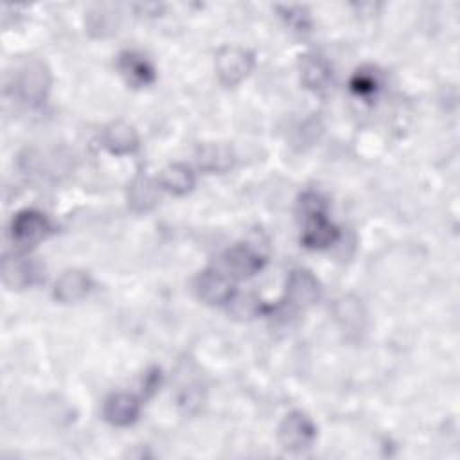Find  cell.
Here are the masks:
<instances>
[{
  "label": "cell",
  "mask_w": 460,
  "mask_h": 460,
  "mask_svg": "<svg viewBox=\"0 0 460 460\" xmlns=\"http://www.w3.org/2000/svg\"><path fill=\"white\" fill-rule=\"evenodd\" d=\"M14 93L27 104H41L50 90V74L41 61L25 63L13 77Z\"/></svg>",
  "instance_id": "cell-1"
},
{
  "label": "cell",
  "mask_w": 460,
  "mask_h": 460,
  "mask_svg": "<svg viewBox=\"0 0 460 460\" xmlns=\"http://www.w3.org/2000/svg\"><path fill=\"white\" fill-rule=\"evenodd\" d=\"M277 438L284 451L302 453L313 446L316 438V426L307 413L295 410L282 419Z\"/></svg>",
  "instance_id": "cell-2"
},
{
  "label": "cell",
  "mask_w": 460,
  "mask_h": 460,
  "mask_svg": "<svg viewBox=\"0 0 460 460\" xmlns=\"http://www.w3.org/2000/svg\"><path fill=\"white\" fill-rule=\"evenodd\" d=\"M52 223L43 212L25 208L13 217L9 232L13 243L18 246L20 252H23L47 239L52 234Z\"/></svg>",
  "instance_id": "cell-3"
},
{
  "label": "cell",
  "mask_w": 460,
  "mask_h": 460,
  "mask_svg": "<svg viewBox=\"0 0 460 460\" xmlns=\"http://www.w3.org/2000/svg\"><path fill=\"white\" fill-rule=\"evenodd\" d=\"M253 54L241 47H225L216 56V74L225 86L239 84L253 68Z\"/></svg>",
  "instance_id": "cell-4"
},
{
  "label": "cell",
  "mask_w": 460,
  "mask_h": 460,
  "mask_svg": "<svg viewBox=\"0 0 460 460\" xmlns=\"http://www.w3.org/2000/svg\"><path fill=\"white\" fill-rule=\"evenodd\" d=\"M322 296V286L309 270H293L286 280L284 304L291 309H305L318 302Z\"/></svg>",
  "instance_id": "cell-5"
},
{
  "label": "cell",
  "mask_w": 460,
  "mask_h": 460,
  "mask_svg": "<svg viewBox=\"0 0 460 460\" xmlns=\"http://www.w3.org/2000/svg\"><path fill=\"white\" fill-rule=\"evenodd\" d=\"M264 255L250 244H235L223 253V271L232 280L250 279L257 275L264 266Z\"/></svg>",
  "instance_id": "cell-6"
},
{
  "label": "cell",
  "mask_w": 460,
  "mask_h": 460,
  "mask_svg": "<svg viewBox=\"0 0 460 460\" xmlns=\"http://www.w3.org/2000/svg\"><path fill=\"white\" fill-rule=\"evenodd\" d=\"M194 291L201 302L210 305L226 304L235 293L232 279L223 270L216 268H207L196 275Z\"/></svg>",
  "instance_id": "cell-7"
},
{
  "label": "cell",
  "mask_w": 460,
  "mask_h": 460,
  "mask_svg": "<svg viewBox=\"0 0 460 460\" xmlns=\"http://www.w3.org/2000/svg\"><path fill=\"white\" fill-rule=\"evenodd\" d=\"M140 399L128 392L111 394L102 404V417L108 424L117 428H126L137 422L140 415Z\"/></svg>",
  "instance_id": "cell-8"
},
{
  "label": "cell",
  "mask_w": 460,
  "mask_h": 460,
  "mask_svg": "<svg viewBox=\"0 0 460 460\" xmlns=\"http://www.w3.org/2000/svg\"><path fill=\"white\" fill-rule=\"evenodd\" d=\"M117 68L133 88H142L155 81V66L137 50H122L117 58Z\"/></svg>",
  "instance_id": "cell-9"
},
{
  "label": "cell",
  "mask_w": 460,
  "mask_h": 460,
  "mask_svg": "<svg viewBox=\"0 0 460 460\" xmlns=\"http://www.w3.org/2000/svg\"><path fill=\"white\" fill-rule=\"evenodd\" d=\"M40 273H41V268L31 257L16 253L4 259L2 277H4V284L11 289H22V288L32 286L34 282H38Z\"/></svg>",
  "instance_id": "cell-10"
},
{
  "label": "cell",
  "mask_w": 460,
  "mask_h": 460,
  "mask_svg": "<svg viewBox=\"0 0 460 460\" xmlns=\"http://www.w3.org/2000/svg\"><path fill=\"white\" fill-rule=\"evenodd\" d=\"M102 146L117 156L131 155L138 149V133L137 129L124 120H113L108 126H104L101 135Z\"/></svg>",
  "instance_id": "cell-11"
},
{
  "label": "cell",
  "mask_w": 460,
  "mask_h": 460,
  "mask_svg": "<svg viewBox=\"0 0 460 460\" xmlns=\"http://www.w3.org/2000/svg\"><path fill=\"white\" fill-rule=\"evenodd\" d=\"M340 237V230L327 219V214L313 216L304 219L302 244L309 250H325L334 244Z\"/></svg>",
  "instance_id": "cell-12"
},
{
  "label": "cell",
  "mask_w": 460,
  "mask_h": 460,
  "mask_svg": "<svg viewBox=\"0 0 460 460\" xmlns=\"http://www.w3.org/2000/svg\"><path fill=\"white\" fill-rule=\"evenodd\" d=\"M92 289V279L86 271L83 270H68L65 271L54 284V298L68 304V302H77L83 296L88 295Z\"/></svg>",
  "instance_id": "cell-13"
},
{
  "label": "cell",
  "mask_w": 460,
  "mask_h": 460,
  "mask_svg": "<svg viewBox=\"0 0 460 460\" xmlns=\"http://www.w3.org/2000/svg\"><path fill=\"white\" fill-rule=\"evenodd\" d=\"M160 199V183L147 178L137 176L128 189V203L135 212H147L156 207Z\"/></svg>",
  "instance_id": "cell-14"
},
{
  "label": "cell",
  "mask_w": 460,
  "mask_h": 460,
  "mask_svg": "<svg viewBox=\"0 0 460 460\" xmlns=\"http://www.w3.org/2000/svg\"><path fill=\"white\" fill-rule=\"evenodd\" d=\"M331 65L327 63L325 58H322L320 54H307L302 58L300 61V77L302 83L314 90L320 92L323 88H327L329 81H331Z\"/></svg>",
  "instance_id": "cell-15"
},
{
  "label": "cell",
  "mask_w": 460,
  "mask_h": 460,
  "mask_svg": "<svg viewBox=\"0 0 460 460\" xmlns=\"http://www.w3.org/2000/svg\"><path fill=\"white\" fill-rule=\"evenodd\" d=\"M199 169L207 172H225L234 165V151L226 144H205L196 155Z\"/></svg>",
  "instance_id": "cell-16"
},
{
  "label": "cell",
  "mask_w": 460,
  "mask_h": 460,
  "mask_svg": "<svg viewBox=\"0 0 460 460\" xmlns=\"http://www.w3.org/2000/svg\"><path fill=\"white\" fill-rule=\"evenodd\" d=\"M158 183L162 190H167L174 196H183L194 189L196 174L185 164H172L162 171Z\"/></svg>",
  "instance_id": "cell-17"
},
{
  "label": "cell",
  "mask_w": 460,
  "mask_h": 460,
  "mask_svg": "<svg viewBox=\"0 0 460 460\" xmlns=\"http://www.w3.org/2000/svg\"><path fill=\"white\" fill-rule=\"evenodd\" d=\"M226 305L228 313L239 320H250L268 311V305L255 293H234Z\"/></svg>",
  "instance_id": "cell-18"
},
{
  "label": "cell",
  "mask_w": 460,
  "mask_h": 460,
  "mask_svg": "<svg viewBox=\"0 0 460 460\" xmlns=\"http://www.w3.org/2000/svg\"><path fill=\"white\" fill-rule=\"evenodd\" d=\"M298 212H300L302 219L320 216V214H327V203L318 192L307 190L298 198Z\"/></svg>",
  "instance_id": "cell-19"
},
{
  "label": "cell",
  "mask_w": 460,
  "mask_h": 460,
  "mask_svg": "<svg viewBox=\"0 0 460 460\" xmlns=\"http://www.w3.org/2000/svg\"><path fill=\"white\" fill-rule=\"evenodd\" d=\"M377 84H379L377 75L374 72H365V70H358L356 75L352 77V83H350L352 90L358 95H363V97L372 95L377 90Z\"/></svg>",
  "instance_id": "cell-20"
},
{
  "label": "cell",
  "mask_w": 460,
  "mask_h": 460,
  "mask_svg": "<svg viewBox=\"0 0 460 460\" xmlns=\"http://www.w3.org/2000/svg\"><path fill=\"white\" fill-rule=\"evenodd\" d=\"M286 20L291 27L296 31H307L309 27V16L304 13L302 7H286Z\"/></svg>",
  "instance_id": "cell-21"
}]
</instances>
